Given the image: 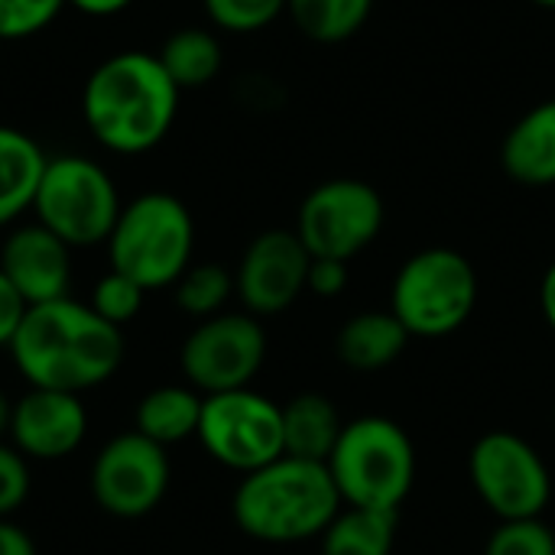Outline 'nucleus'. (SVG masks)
<instances>
[{"instance_id":"nucleus-1","label":"nucleus","mask_w":555,"mask_h":555,"mask_svg":"<svg viewBox=\"0 0 555 555\" xmlns=\"http://www.w3.org/2000/svg\"><path fill=\"white\" fill-rule=\"evenodd\" d=\"M10 354L29 387L81 397L114 377L127 345L124 328L104 322L88 302L65 296L26 309Z\"/></svg>"},{"instance_id":"nucleus-2","label":"nucleus","mask_w":555,"mask_h":555,"mask_svg":"<svg viewBox=\"0 0 555 555\" xmlns=\"http://www.w3.org/2000/svg\"><path fill=\"white\" fill-rule=\"evenodd\" d=\"M179 111V85L159 55L120 52L101 62L81 98L91 137L114 153H146L172 127Z\"/></svg>"},{"instance_id":"nucleus-3","label":"nucleus","mask_w":555,"mask_h":555,"mask_svg":"<svg viewBox=\"0 0 555 555\" xmlns=\"http://www.w3.org/2000/svg\"><path fill=\"white\" fill-rule=\"evenodd\" d=\"M341 507L345 504L328 468L289 455L241 475L231 501L241 533L273 546L319 540Z\"/></svg>"},{"instance_id":"nucleus-4","label":"nucleus","mask_w":555,"mask_h":555,"mask_svg":"<svg viewBox=\"0 0 555 555\" xmlns=\"http://www.w3.org/2000/svg\"><path fill=\"white\" fill-rule=\"evenodd\" d=\"M341 504L400 511L416 481V449L390 416H358L345 423L325 462Z\"/></svg>"},{"instance_id":"nucleus-5","label":"nucleus","mask_w":555,"mask_h":555,"mask_svg":"<svg viewBox=\"0 0 555 555\" xmlns=\"http://www.w3.org/2000/svg\"><path fill=\"white\" fill-rule=\"evenodd\" d=\"M192 215L169 192H146L124 205L107 237L111 270L130 276L146 293L176 286L192 267Z\"/></svg>"},{"instance_id":"nucleus-6","label":"nucleus","mask_w":555,"mask_h":555,"mask_svg":"<svg viewBox=\"0 0 555 555\" xmlns=\"http://www.w3.org/2000/svg\"><path fill=\"white\" fill-rule=\"evenodd\" d=\"M478 270L452 247L416 250L393 276L390 312L413 338H446L478 309Z\"/></svg>"},{"instance_id":"nucleus-7","label":"nucleus","mask_w":555,"mask_h":555,"mask_svg":"<svg viewBox=\"0 0 555 555\" xmlns=\"http://www.w3.org/2000/svg\"><path fill=\"white\" fill-rule=\"evenodd\" d=\"M120 208L124 205L107 169L85 156H52L33 198L36 221L72 250L107 241Z\"/></svg>"},{"instance_id":"nucleus-8","label":"nucleus","mask_w":555,"mask_h":555,"mask_svg":"<svg viewBox=\"0 0 555 555\" xmlns=\"http://www.w3.org/2000/svg\"><path fill=\"white\" fill-rule=\"evenodd\" d=\"M468 478L481 504L501 520H540L553 501L546 459L517 433H485L468 452Z\"/></svg>"},{"instance_id":"nucleus-9","label":"nucleus","mask_w":555,"mask_h":555,"mask_svg":"<svg viewBox=\"0 0 555 555\" xmlns=\"http://www.w3.org/2000/svg\"><path fill=\"white\" fill-rule=\"evenodd\" d=\"M384 198L364 179H328L315 185L296 218V234L312 257L351 263L384 231Z\"/></svg>"},{"instance_id":"nucleus-10","label":"nucleus","mask_w":555,"mask_h":555,"mask_svg":"<svg viewBox=\"0 0 555 555\" xmlns=\"http://www.w3.org/2000/svg\"><path fill=\"white\" fill-rule=\"evenodd\" d=\"M198 442L218 465L250 475L283 455V406L250 387L211 393L202 403Z\"/></svg>"},{"instance_id":"nucleus-11","label":"nucleus","mask_w":555,"mask_h":555,"mask_svg":"<svg viewBox=\"0 0 555 555\" xmlns=\"http://www.w3.org/2000/svg\"><path fill=\"white\" fill-rule=\"evenodd\" d=\"M267 361V332L250 312H221L192 328L179 351L189 387L202 397L244 390Z\"/></svg>"},{"instance_id":"nucleus-12","label":"nucleus","mask_w":555,"mask_h":555,"mask_svg":"<svg viewBox=\"0 0 555 555\" xmlns=\"http://www.w3.org/2000/svg\"><path fill=\"white\" fill-rule=\"evenodd\" d=\"M169 491V455L146 436H114L91 465L94 504L120 520L153 514Z\"/></svg>"},{"instance_id":"nucleus-13","label":"nucleus","mask_w":555,"mask_h":555,"mask_svg":"<svg viewBox=\"0 0 555 555\" xmlns=\"http://www.w3.org/2000/svg\"><path fill=\"white\" fill-rule=\"evenodd\" d=\"M309 267L312 254L296 231L273 228L257 234L234 270V293L244 302V312L270 319L296 306V299L306 293Z\"/></svg>"},{"instance_id":"nucleus-14","label":"nucleus","mask_w":555,"mask_h":555,"mask_svg":"<svg viewBox=\"0 0 555 555\" xmlns=\"http://www.w3.org/2000/svg\"><path fill=\"white\" fill-rule=\"evenodd\" d=\"M88 433V413L78 393L29 387L26 397L13 403L10 442L23 459L59 462L68 459Z\"/></svg>"},{"instance_id":"nucleus-15","label":"nucleus","mask_w":555,"mask_h":555,"mask_svg":"<svg viewBox=\"0 0 555 555\" xmlns=\"http://www.w3.org/2000/svg\"><path fill=\"white\" fill-rule=\"evenodd\" d=\"M0 273L13 283L26 306L65 299L72 283V247L39 221L23 224L3 241Z\"/></svg>"},{"instance_id":"nucleus-16","label":"nucleus","mask_w":555,"mask_h":555,"mask_svg":"<svg viewBox=\"0 0 555 555\" xmlns=\"http://www.w3.org/2000/svg\"><path fill=\"white\" fill-rule=\"evenodd\" d=\"M504 172L527 189L555 185V98L530 107L501 143Z\"/></svg>"},{"instance_id":"nucleus-17","label":"nucleus","mask_w":555,"mask_h":555,"mask_svg":"<svg viewBox=\"0 0 555 555\" xmlns=\"http://www.w3.org/2000/svg\"><path fill=\"white\" fill-rule=\"evenodd\" d=\"M413 335L390 309H367L351 315L335 335V354L358 374H377L400 361Z\"/></svg>"},{"instance_id":"nucleus-18","label":"nucleus","mask_w":555,"mask_h":555,"mask_svg":"<svg viewBox=\"0 0 555 555\" xmlns=\"http://www.w3.org/2000/svg\"><path fill=\"white\" fill-rule=\"evenodd\" d=\"M345 429L338 406L319 393L306 390L283 403V455L325 465Z\"/></svg>"},{"instance_id":"nucleus-19","label":"nucleus","mask_w":555,"mask_h":555,"mask_svg":"<svg viewBox=\"0 0 555 555\" xmlns=\"http://www.w3.org/2000/svg\"><path fill=\"white\" fill-rule=\"evenodd\" d=\"M46 163L49 156L29 133L0 124V228L33 208Z\"/></svg>"},{"instance_id":"nucleus-20","label":"nucleus","mask_w":555,"mask_h":555,"mask_svg":"<svg viewBox=\"0 0 555 555\" xmlns=\"http://www.w3.org/2000/svg\"><path fill=\"white\" fill-rule=\"evenodd\" d=\"M202 403L205 397L195 387H179V384L156 387L137 406V433L163 449L185 442L198 436Z\"/></svg>"},{"instance_id":"nucleus-21","label":"nucleus","mask_w":555,"mask_h":555,"mask_svg":"<svg viewBox=\"0 0 555 555\" xmlns=\"http://www.w3.org/2000/svg\"><path fill=\"white\" fill-rule=\"evenodd\" d=\"M400 511L341 507L319 537L322 555H393Z\"/></svg>"},{"instance_id":"nucleus-22","label":"nucleus","mask_w":555,"mask_h":555,"mask_svg":"<svg viewBox=\"0 0 555 555\" xmlns=\"http://www.w3.org/2000/svg\"><path fill=\"white\" fill-rule=\"evenodd\" d=\"M163 68L182 88H202L221 72V42L208 29H179L166 39L159 52Z\"/></svg>"},{"instance_id":"nucleus-23","label":"nucleus","mask_w":555,"mask_h":555,"mask_svg":"<svg viewBox=\"0 0 555 555\" xmlns=\"http://www.w3.org/2000/svg\"><path fill=\"white\" fill-rule=\"evenodd\" d=\"M374 0H286V13L315 42H345L371 16Z\"/></svg>"},{"instance_id":"nucleus-24","label":"nucleus","mask_w":555,"mask_h":555,"mask_svg":"<svg viewBox=\"0 0 555 555\" xmlns=\"http://www.w3.org/2000/svg\"><path fill=\"white\" fill-rule=\"evenodd\" d=\"M234 293V273L221 263H195L176 283V306L192 319L221 315Z\"/></svg>"},{"instance_id":"nucleus-25","label":"nucleus","mask_w":555,"mask_h":555,"mask_svg":"<svg viewBox=\"0 0 555 555\" xmlns=\"http://www.w3.org/2000/svg\"><path fill=\"white\" fill-rule=\"evenodd\" d=\"M143 296H146V289H143L140 283H133L130 276H124V273H117V270H107V273L94 283L91 302H88V306H91L104 322L124 328L127 322H133V319L140 315Z\"/></svg>"},{"instance_id":"nucleus-26","label":"nucleus","mask_w":555,"mask_h":555,"mask_svg":"<svg viewBox=\"0 0 555 555\" xmlns=\"http://www.w3.org/2000/svg\"><path fill=\"white\" fill-rule=\"evenodd\" d=\"M283 10L286 0H205L208 20L228 33H260Z\"/></svg>"},{"instance_id":"nucleus-27","label":"nucleus","mask_w":555,"mask_h":555,"mask_svg":"<svg viewBox=\"0 0 555 555\" xmlns=\"http://www.w3.org/2000/svg\"><path fill=\"white\" fill-rule=\"evenodd\" d=\"M485 555H555V533L553 527L540 517V520H514V524H501Z\"/></svg>"},{"instance_id":"nucleus-28","label":"nucleus","mask_w":555,"mask_h":555,"mask_svg":"<svg viewBox=\"0 0 555 555\" xmlns=\"http://www.w3.org/2000/svg\"><path fill=\"white\" fill-rule=\"evenodd\" d=\"M68 0H0V39H26L42 33Z\"/></svg>"},{"instance_id":"nucleus-29","label":"nucleus","mask_w":555,"mask_h":555,"mask_svg":"<svg viewBox=\"0 0 555 555\" xmlns=\"http://www.w3.org/2000/svg\"><path fill=\"white\" fill-rule=\"evenodd\" d=\"M29 494V468H26V459L0 442V520H7Z\"/></svg>"},{"instance_id":"nucleus-30","label":"nucleus","mask_w":555,"mask_h":555,"mask_svg":"<svg viewBox=\"0 0 555 555\" xmlns=\"http://www.w3.org/2000/svg\"><path fill=\"white\" fill-rule=\"evenodd\" d=\"M348 283H351V273H348V263L345 260L312 257L306 293H312L319 299H338L348 289Z\"/></svg>"},{"instance_id":"nucleus-31","label":"nucleus","mask_w":555,"mask_h":555,"mask_svg":"<svg viewBox=\"0 0 555 555\" xmlns=\"http://www.w3.org/2000/svg\"><path fill=\"white\" fill-rule=\"evenodd\" d=\"M26 309L29 306L23 302V296L0 273V348H10V341H13V335H16V328H20V322L26 315Z\"/></svg>"},{"instance_id":"nucleus-32","label":"nucleus","mask_w":555,"mask_h":555,"mask_svg":"<svg viewBox=\"0 0 555 555\" xmlns=\"http://www.w3.org/2000/svg\"><path fill=\"white\" fill-rule=\"evenodd\" d=\"M0 555H36V543L23 527L0 520Z\"/></svg>"},{"instance_id":"nucleus-33","label":"nucleus","mask_w":555,"mask_h":555,"mask_svg":"<svg viewBox=\"0 0 555 555\" xmlns=\"http://www.w3.org/2000/svg\"><path fill=\"white\" fill-rule=\"evenodd\" d=\"M540 309H543V319H546V325L553 328L555 335V260L550 263V270L543 273V283H540Z\"/></svg>"},{"instance_id":"nucleus-34","label":"nucleus","mask_w":555,"mask_h":555,"mask_svg":"<svg viewBox=\"0 0 555 555\" xmlns=\"http://www.w3.org/2000/svg\"><path fill=\"white\" fill-rule=\"evenodd\" d=\"M68 3H75L88 16H114V13L127 10L133 0H68Z\"/></svg>"},{"instance_id":"nucleus-35","label":"nucleus","mask_w":555,"mask_h":555,"mask_svg":"<svg viewBox=\"0 0 555 555\" xmlns=\"http://www.w3.org/2000/svg\"><path fill=\"white\" fill-rule=\"evenodd\" d=\"M10 416H13V403L0 390V442H3V436H10Z\"/></svg>"},{"instance_id":"nucleus-36","label":"nucleus","mask_w":555,"mask_h":555,"mask_svg":"<svg viewBox=\"0 0 555 555\" xmlns=\"http://www.w3.org/2000/svg\"><path fill=\"white\" fill-rule=\"evenodd\" d=\"M533 3H540V7H546V10H555V0H533Z\"/></svg>"},{"instance_id":"nucleus-37","label":"nucleus","mask_w":555,"mask_h":555,"mask_svg":"<svg viewBox=\"0 0 555 555\" xmlns=\"http://www.w3.org/2000/svg\"><path fill=\"white\" fill-rule=\"evenodd\" d=\"M553 420H555V413H553Z\"/></svg>"}]
</instances>
